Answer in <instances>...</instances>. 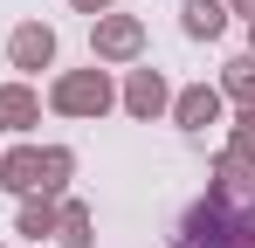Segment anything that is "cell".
Instances as JSON below:
<instances>
[{"label":"cell","mask_w":255,"mask_h":248,"mask_svg":"<svg viewBox=\"0 0 255 248\" xmlns=\"http://www.w3.org/2000/svg\"><path fill=\"white\" fill-rule=\"evenodd\" d=\"M48 104H55L62 118H104V111H111V76H104V69H69V76L48 90Z\"/></svg>","instance_id":"6da1fadb"},{"label":"cell","mask_w":255,"mask_h":248,"mask_svg":"<svg viewBox=\"0 0 255 248\" xmlns=\"http://www.w3.org/2000/svg\"><path fill=\"white\" fill-rule=\"evenodd\" d=\"M214 193L255 207V152H249V145H228V152L214 159Z\"/></svg>","instance_id":"7a4b0ae2"},{"label":"cell","mask_w":255,"mask_h":248,"mask_svg":"<svg viewBox=\"0 0 255 248\" xmlns=\"http://www.w3.org/2000/svg\"><path fill=\"white\" fill-rule=\"evenodd\" d=\"M138 48H145V28L131 14H97V55L104 62H131Z\"/></svg>","instance_id":"3957f363"},{"label":"cell","mask_w":255,"mask_h":248,"mask_svg":"<svg viewBox=\"0 0 255 248\" xmlns=\"http://www.w3.org/2000/svg\"><path fill=\"white\" fill-rule=\"evenodd\" d=\"M7 55H14V69H48V62H55V28H42V21L14 28V41H7Z\"/></svg>","instance_id":"277c9868"},{"label":"cell","mask_w":255,"mask_h":248,"mask_svg":"<svg viewBox=\"0 0 255 248\" xmlns=\"http://www.w3.org/2000/svg\"><path fill=\"white\" fill-rule=\"evenodd\" d=\"M172 118L186 124V131H207V124H221V90H207V83L179 90V97H172Z\"/></svg>","instance_id":"5b68a950"},{"label":"cell","mask_w":255,"mask_h":248,"mask_svg":"<svg viewBox=\"0 0 255 248\" xmlns=\"http://www.w3.org/2000/svg\"><path fill=\"white\" fill-rule=\"evenodd\" d=\"M125 111H131V118H159V111H166V76H159V69H131Z\"/></svg>","instance_id":"8992f818"},{"label":"cell","mask_w":255,"mask_h":248,"mask_svg":"<svg viewBox=\"0 0 255 248\" xmlns=\"http://www.w3.org/2000/svg\"><path fill=\"white\" fill-rule=\"evenodd\" d=\"M0 186H7V193H42V152H35V145L7 152V159H0Z\"/></svg>","instance_id":"52a82bcc"},{"label":"cell","mask_w":255,"mask_h":248,"mask_svg":"<svg viewBox=\"0 0 255 248\" xmlns=\"http://www.w3.org/2000/svg\"><path fill=\"white\" fill-rule=\"evenodd\" d=\"M35 118H42L35 90H28V83H0V131H28Z\"/></svg>","instance_id":"ba28073f"},{"label":"cell","mask_w":255,"mask_h":248,"mask_svg":"<svg viewBox=\"0 0 255 248\" xmlns=\"http://www.w3.org/2000/svg\"><path fill=\"white\" fill-rule=\"evenodd\" d=\"M221 28H228V7L221 0H186V35L193 41H214Z\"/></svg>","instance_id":"9c48e42d"},{"label":"cell","mask_w":255,"mask_h":248,"mask_svg":"<svg viewBox=\"0 0 255 248\" xmlns=\"http://www.w3.org/2000/svg\"><path fill=\"white\" fill-rule=\"evenodd\" d=\"M221 97H235L242 111L255 104V55H235V62L221 69Z\"/></svg>","instance_id":"30bf717a"},{"label":"cell","mask_w":255,"mask_h":248,"mask_svg":"<svg viewBox=\"0 0 255 248\" xmlns=\"http://www.w3.org/2000/svg\"><path fill=\"white\" fill-rule=\"evenodd\" d=\"M55 235H62V248H90V207L83 200L55 207Z\"/></svg>","instance_id":"8fae6325"},{"label":"cell","mask_w":255,"mask_h":248,"mask_svg":"<svg viewBox=\"0 0 255 248\" xmlns=\"http://www.w3.org/2000/svg\"><path fill=\"white\" fill-rule=\"evenodd\" d=\"M21 235H28V242L55 235V207H48V200H28V207H21Z\"/></svg>","instance_id":"7c38bea8"},{"label":"cell","mask_w":255,"mask_h":248,"mask_svg":"<svg viewBox=\"0 0 255 248\" xmlns=\"http://www.w3.org/2000/svg\"><path fill=\"white\" fill-rule=\"evenodd\" d=\"M62 179H69V152L48 145V152H42V200H48V193H62Z\"/></svg>","instance_id":"4fadbf2b"},{"label":"cell","mask_w":255,"mask_h":248,"mask_svg":"<svg viewBox=\"0 0 255 248\" xmlns=\"http://www.w3.org/2000/svg\"><path fill=\"white\" fill-rule=\"evenodd\" d=\"M235 145H249V152H255V104L242 111V124H235Z\"/></svg>","instance_id":"5bb4252c"},{"label":"cell","mask_w":255,"mask_h":248,"mask_svg":"<svg viewBox=\"0 0 255 248\" xmlns=\"http://www.w3.org/2000/svg\"><path fill=\"white\" fill-rule=\"evenodd\" d=\"M76 7H83V14H111V0H76Z\"/></svg>","instance_id":"9a60e30c"},{"label":"cell","mask_w":255,"mask_h":248,"mask_svg":"<svg viewBox=\"0 0 255 248\" xmlns=\"http://www.w3.org/2000/svg\"><path fill=\"white\" fill-rule=\"evenodd\" d=\"M235 14H249V21H255V0H235Z\"/></svg>","instance_id":"2e32d148"},{"label":"cell","mask_w":255,"mask_h":248,"mask_svg":"<svg viewBox=\"0 0 255 248\" xmlns=\"http://www.w3.org/2000/svg\"><path fill=\"white\" fill-rule=\"evenodd\" d=\"M249 41H255V21H249Z\"/></svg>","instance_id":"e0dca14e"},{"label":"cell","mask_w":255,"mask_h":248,"mask_svg":"<svg viewBox=\"0 0 255 248\" xmlns=\"http://www.w3.org/2000/svg\"><path fill=\"white\" fill-rule=\"evenodd\" d=\"M35 248H42V242H35Z\"/></svg>","instance_id":"ac0fdd59"}]
</instances>
